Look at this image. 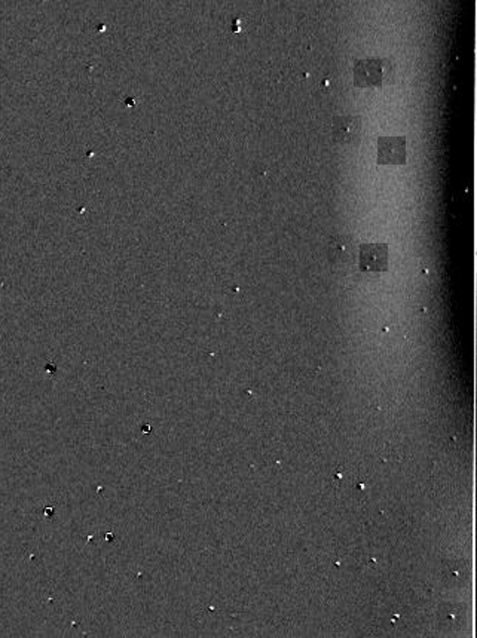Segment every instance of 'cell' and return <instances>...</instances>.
Returning a JSON list of instances; mask_svg holds the SVG:
<instances>
[{
  "label": "cell",
  "mask_w": 477,
  "mask_h": 638,
  "mask_svg": "<svg viewBox=\"0 0 477 638\" xmlns=\"http://www.w3.org/2000/svg\"><path fill=\"white\" fill-rule=\"evenodd\" d=\"M406 161L405 154V138H381L379 139V164H403Z\"/></svg>",
  "instance_id": "cell-1"
},
{
  "label": "cell",
  "mask_w": 477,
  "mask_h": 638,
  "mask_svg": "<svg viewBox=\"0 0 477 638\" xmlns=\"http://www.w3.org/2000/svg\"><path fill=\"white\" fill-rule=\"evenodd\" d=\"M361 268L367 270L387 269V246L386 245H363L361 246Z\"/></svg>",
  "instance_id": "cell-2"
},
{
  "label": "cell",
  "mask_w": 477,
  "mask_h": 638,
  "mask_svg": "<svg viewBox=\"0 0 477 638\" xmlns=\"http://www.w3.org/2000/svg\"><path fill=\"white\" fill-rule=\"evenodd\" d=\"M335 135L337 139H341L342 143H348L356 139V137H359L360 130H361V122L359 118H339L335 122Z\"/></svg>",
  "instance_id": "cell-3"
}]
</instances>
